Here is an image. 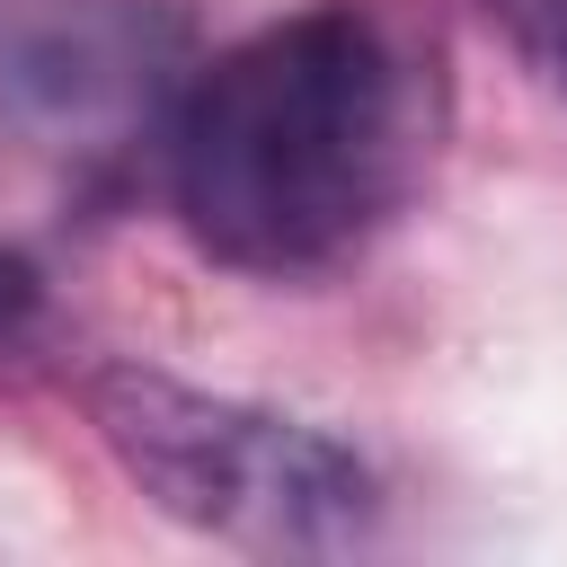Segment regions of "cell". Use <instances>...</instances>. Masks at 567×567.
Listing matches in <instances>:
<instances>
[{
    "label": "cell",
    "instance_id": "5b68a950",
    "mask_svg": "<svg viewBox=\"0 0 567 567\" xmlns=\"http://www.w3.org/2000/svg\"><path fill=\"white\" fill-rule=\"evenodd\" d=\"M514 27H523V44L540 53V71L567 89V0H514Z\"/></svg>",
    "mask_w": 567,
    "mask_h": 567
},
{
    "label": "cell",
    "instance_id": "277c9868",
    "mask_svg": "<svg viewBox=\"0 0 567 567\" xmlns=\"http://www.w3.org/2000/svg\"><path fill=\"white\" fill-rule=\"evenodd\" d=\"M53 284H44V266L18 248V239H0V381H18L27 363H44L53 354Z\"/></svg>",
    "mask_w": 567,
    "mask_h": 567
},
{
    "label": "cell",
    "instance_id": "7a4b0ae2",
    "mask_svg": "<svg viewBox=\"0 0 567 567\" xmlns=\"http://www.w3.org/2000/svg\"><path fill=\"white\" fill-rule=\"evenodd\" d=\"M80 408L106 461L186 532L248 558H346L381 532L372 461L284 408L177 381L159 363H97Z\"/></svg>",
    "mask_w": 567,
    "mask_h": 567
},
{
    "label": "cell",
    "instance_id": "6da1fadb",
    "mask_svg": "<svg viewBox=\"0 0 567 567\" xmlns=\"http://www.w3.org/2000/svg\"><path fill=\"white\" fill-rule=\"evenodd\" d=\"M425 168V71L354 0H310L221 44L159 124L186 239L239 275L346 266Z\"/></svg>",
    "mask_w": 567,
    "mask_h": 567
},
{
    "label": "cell",
    "instance_id": "3957f363",
    "mask_svg": "<svg viewBox=\"0 0 567 567\" xmlns=\"http://www.w3.org/2000/svg\"><path fill=\"white\" fill-rule=\"evenodd\" d=\"M186 27L159 0H0V142L115 159L168 124Z\"/></svg>",
    "mask_w": 567,
    "mask_h": 567
}]
</instances>
